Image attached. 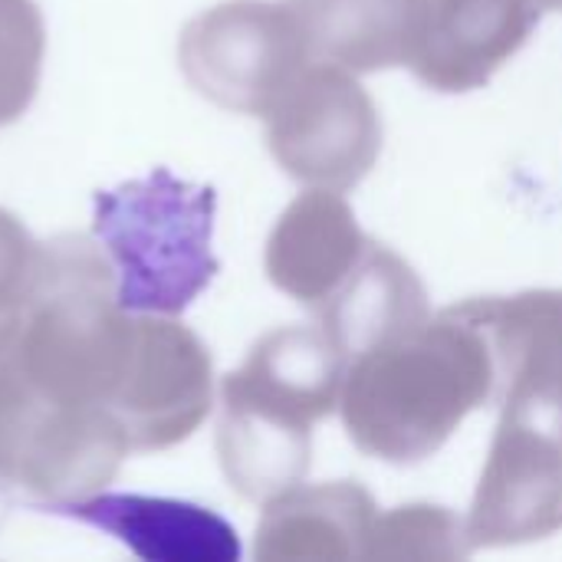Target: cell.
Listing matches in <instances>:
<instances>
[{
  "instance_id": "obj_8",
  "label": "cell",
  "mask_w": 562,
  "mask_h": 562,
  "mask_svg": "<svg viewBox=\"0 0 562 562\" xmlns=\"http://www.w3.org/2000/svg\"><path fill=\"white\" fill-rule=\"evenodd\" d=\"M540 0H431L415 76L435 92L481 89L540 23Z\"/></svg>"
},
{
  "instance_id": "obj_12",
  "label": "cell",
  "mask_w": 562,
  "mask_h": 562,
  "mask_svg": "<svg viewBox=\"0 0 562 562\" xmlns=\"http://www.w3.org/2000/svg\"><path fill=\"white\" fill-rule=\"evenodd\" d=\"M379 510L356 481L316 484L286 497L263 524L260 557L267 560H362Z\"/></svg>"
},
{
  "instance_id": "obj_6",
  "label": "cell",
  "mask_w": 562,
  "mask_h": 562,
  "mask_svg": "<svg viewBox=\"0 0 562 562\" xmlns=\"http://www.w3.org/2000/svg\"><path fill=\"white\" fill-rule=\"evenodd\" d=\"M471 550L517 547L562 530V438L501 418L468 514Z\"/></svg>"
},
{
  "instance_id": "obj_3",
  "label": "cell",
  "mask_w": 562,
  "mask_h": 562,
  "mask_svg": "<svg viewBox=\"0 0 562 562\" xmlns=\"http://www.w3.org/2000/svg\"><path fill=\"white\" fill-rule=\"evenodd\" d=\"M346 352L323 329H283L250 369L244 415V477L257 491L286 487L310 468V428L333 415L346 382Z\"/></svg>"
},
{
  "instance_id": "obj_2",
  "label": "cell",
  "mask_w": 562,
  "mask_h": 562,
  "mask_svg": "<svg viewBox=\"0 0 562 562\" xmlns=\"http://www.w3.org/2000/svg\"><path fill=\"white\" fill-rule=\"evenodd\" d=\"M214 184L151 168L92 194V237L115 273V306L128 316H181L217 277Z\"/></svg>"
},
{
  "instance_id": "obj_7",
  "label": "cell",
  "mask_w": 562,
  "mask_h": 562,
  "mask_svg": "<svg viewBox=\"0 0 562 562\" xmlns=\"http://www.w3.org/2000/svg\"><path fill=\"white\" fill-rule=\"evenodd\" d=\"M33 510L99 530L142 562H237L244 557L231 520L181 497L102 491L92 497L36 504Z\"/></svg>"
},
{
  "instance_id": "obj_1",
  "label": "cell",
  "mask_w": 562,
  "mask_h": 562,
  "mask_svg": "<svg viewBox=\"0 0 562 562\" xmlns=\"http://www.w3.org/2000/svg\"><path fill=\"white\" fill-rule=\"evenodd\" d=\"M497 359L458 306L349 359L339 412L349 441L385 464L431 458L497 398Z\"/></svg>"
},
{
  "instance_id": "obj_11",
  "label": "cell",
  "mask_w": 562,
  "mask_h": 562,
  "mask_svg": "<svg viewBox=\"0 0 562 562\" xmlns=\"http://www.w3.org/2000/svg\"><path fill=\"white\" fill-rule=\"evenodd\" d=\"M319 319L323 333L352 359L431 319L428 290L392 247L372 240L339 293L319 310Z\"/></svg>"
},
{
  "instance_id": "obj_9",
  "label": "cell",
  "mask_w": 562,
  "mask_h": 562,
  "mask_svg": "<svg viewBox=\"0 0 562 562\" xmlns=\"http://www.w3.org/2000/svg\"><path fill=\"white\" fill-rule=\"evenodd\" d=\"M372 237L362 234L349 201L333 188L303 194L283 217L273 247V280L316 313L339 293L366 257Z\"/></svg>"
},
{
  "instance_id": "obj_4",
  "label": "cell",
  "mask_w": 562,
  "mask_h": 562,
  "mask_svg": "<svg viewBox=\"0 0 562 562\" xmlns=\"http://www.w3.org/2000/svg\"><path fill=\"white\" fill-rule=\"evenodd\" d=\"M273 148L290 175L349 191L382 151V119L356 72L333 63L310 66L283 89Z\"/></svg>"
},
{
  "instance_id": "obj_14",
  "label": "cell",
  "mask_w": 562,
  "mask_h": 562,
  "mask_svg": "<svg viewBox=\"0 0 562 562\" xmlns=\"http://www.w3.org/2000/svg\"><path fill=\"white\" fill-rule=\"evenodd\" d=\"M543 7H560V0H540Z\"/></svg>"
},
{
  "instance_id": "obj_13",
  "label": "cell",
  "mask_w": 562,
  "mask_h": 562,
  "mask_svg": "<svg viewBox=\"0 0 562 562\" xmlns=\"http://www.w3.org/2000/svg\"><path fill=\"white\" fill-rule=\"evenodd\" d=\"M468 553V524L454 510L438 504H405L375 517L362 560L454 562Z\"/></svg>"
},
{
  "instance_id": "obj_10",
  "label": "cell",
  "mask_w": 562,
  "mask_h": 562,
  "mask_svg": "<svg viewBox=\"0 0 562 562\" xmlns=\"http://www.w3.org/2000/svg\"><path fill=\"white\" fill-rule=\"evenodd\" d=\"M310 56L349 72L412 66L431 0H290Z\"/></svg>"
},
{
  "instance_id": "obj_5",
  "label": "cell",
  "mask_w": 562,
  "mask_h": 562,
  "mask_svg": "<svg viewBox=\"0 0 562 562\" xmlns=\"http://www.w3.org/2000/svg\"><path fill=\"white\" fill-rule=\"evenodd\" d=\"M497 359L501 418L562 438V290L458 303Z\"/></svg>"
},
{
  "instance_id": "obj_15",
  "label": "cell",
  "mask_w": 562,
  "mask_h": 562,
  "mask_svg": "<svg viewBox=\"0 0 562 562\" xmlns=\"http://www.w3.org/2000/svg\"><path fill=\"white\" fill-rule=\"evenodd\" d=\"M560 10H562V0H560Z\"/></svg>"
}]
</instances>
